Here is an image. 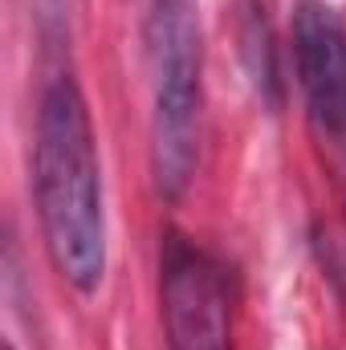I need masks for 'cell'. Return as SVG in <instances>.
<instances>
[{"label":"cell","mask_w":346,"mask_h":350,"mask_svg":"<svg viewBox=\"0 0 346 350\" xmlns=\"http://www.w3.org/2000/svg\"><path fill=\"white\" fill-rule=\"evenodd\" d=\"M33 187L53 269L78 293H94L106 273V208L86 98L70 78H53L41 94Z\"/></svg>","instance_id":"6da1fadb"},{"label":"cell","mask_w":346,"mask_h":350,"mask_svg":"<svg viewBox=\"0 0 346 350\" xmlns=\"http://www.w3.org/2000/svg\"><path fill=\"white\" fill-rule=\"evenodd\" d=\"M147 49L155 74V179L168 200H179L191 183L200 131V25L191 0L147 4Z\"/></svg>","instance_id":"7a4b0ae2"},{"label":"cell","mask_w":346,"mask_h":350,"mask_svg":"<svg viewBox=\"0 0 346 350\" xmlns=\"http://www.w3.org/2000/svg\"><path fill=\"white\" fill-rule=\"evenodd\" d=\"M159 293L172 350H228V293L208 253L183 237H168Z\"/></svg>","instance_id":"3957f363"},{"label":"cell","mask_w":346,"mask_h":350,"mask_svg":"<svg viewBox=\"0 0 346 350\" xmlns=\"http://www.w3.org/2000/svg\"><path fill=\"white\" fill-rule=\"evenodd\" d=\"M293 57L306 106L322 131L346 126V29L334 8L306 0L293 16Z\"/></svg>","instance_id":"277c9868"}]
</instances>
